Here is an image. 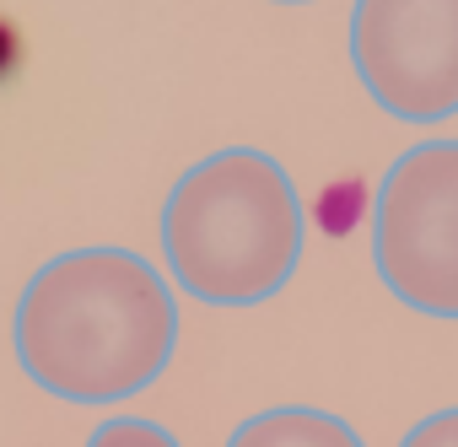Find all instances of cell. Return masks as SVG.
Instances as JSON below:
<instances>
[{"mask_svg": "<svg viewBox=\"0 0 458 447\" xmlns=\"http://www.w3.org/2000/svg\"><path fill=\"white\" fill-rule=\"evenodd\" d=\"M12 345L44 393L65 404H119L173 367V281L135 249H65L28 275Z\"/></svg>", "mask_w": 458, "mask_h": 447, "instance_id": "1", "label": "cell"}, {"mask_svg": "<svg viewBox=\"0 0 458 447\" xmlns=\"http://www.w3.org/2000/svg\"><path fill=\"white\" fill-rule=\"evenodd\" d=\"M157 238L178 291L210 308H259L292 286L308 221L297 183L270 151L221 146L173 183Z\"/></svg>", "mask_w": 458, "mask_h": 447, "instance_id": "2", "label": "cell"}, {"mask_svg": "<svg viewBox=\"0 0 458 447\" xmlns=\"http://www.w3.org/2000/svg\"><path fill=\"white\" fill-rule=\"evenodd\" d=\"M377 281L426 318H458V140H420L388 162L372 199Z\"/></svg>", "mask_w": 458, "mask_h": 447, "instance_id": "3", "label": "cell"}, {"mask_svg": "<svg viewBox=\"0 0 458 447\" xmlns=\"http://www.w3.org/2000/svg\"><path fill=\"white\" fill-rule=\"evenodd\" d=\"M351 71L399 124L458 114V0H356Z\"/></svg>", "mask_w": 458, "mask_h": 447, "instance_id": "4", "label": "cell"}, {"mask_svg": "<svg viewBox=\"0 0 458 447\" xmlns=\"http://www.w3.org/2000/svg\"><path fill=\"white\" fill-rule=\"evenodd\" d=\"M226 447H367L351 420L313 409V404H276L265 415H249Z\"/></svg>", "mask_w": 458, "mask_h": 447, "instance_id": "5", "label": "cell"}, {"mask_svg": "<svg viewBox=\"0 0 458 447\" xmlns=\"http://www.w3.org/2000/svg\"><path fill=\"white\" fill-rule=\"evenodd\" d=\"M87 447H183L167 426L157 420H140V415H114V420H98Z\"/></svg>", "mask_w": 458, "mask_h": 447, "instance_id": "6", "label": "cell"}, {"mask_svg": "<svg viewBox=\"0 0 458 447\" xmlns=\"http://www.w3.org/2000/svg\"><path fill=\"white\" fill-rule=\"evenodd\" d=\"M399 447H458V404H447V409L415 420Z\"/></svg>", "mask_w": 458, "mask_h": 447, "instance_id": "7", "label": "cell"}, {"mask_svg": "<svg viewBox=\"0 0 458 447\" xmlns=\"http://www.w3.org/2000/svg\"><path fill=\"white\" fill-rule=\"evenodd\" d=\"M276 6H308V0H276Z\"/></svg>", "mask_w": 458, "mask_h": 447, "instance_id": "8", "label": "cell"}]
</instances>
